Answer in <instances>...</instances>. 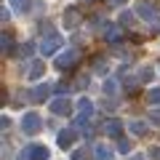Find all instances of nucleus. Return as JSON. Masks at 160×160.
Here are the masks:
<instances>
[{
	"mask_svg": "<svg viewBox=\"0 0 160 160\" xmlns=\"http://www.w3.org/2000/svg\"><path fill=\"white\" fill-rule=\"evenodd\" d=\"M59 46H62V38H59V35H48V38L40 40V53H43V56H51Z\"/></svg>",
	"mask_w": 160,
	"mask_h": 160,
	"instance_id": "20e7f679",
	"label": "nucleus"
},
{
	"mask_svg": "<svg viewBox=\"0 0 160 160\" xmlns=\"http://www.w3.org/2000/svg\"><path fill=\"white\" fill-rule=\"evenodd\" d=\"M131 147H133V144L128 142V139H118V149H120L123 155H128V152H131Z\"/></svg>",
	"mask_w": 160,
	"mask_h": 160,
	"instance_id": "dca6fc26",
	"label": "nucleus"
},
{
	"mask_svg": "<svg viewBox=\"0 0 160 160\" xmlns=\"http://www.w3.org/2000/svg\"><path fill=\"white\" fill-rule=\"evenodd\" d=\"M75 64H78V51H75V48L62 51V53H59V59H56V69H72Z\"/></svg>",
	"mask_w": 160,
	"mask_h": 160,
	"instance_id": "7ed1b4c3",
	"label": "nucleus"
},
{
	"mask_svg": "<svg viewBox=\"0 0 160 160\" xmlns=\"http://www.w3.org/2000/svg\"><path fill=\"white\" fill-rule=\"evenodd\" d=\"M27 155H29V160H48V147H43V144H29L27 147Z\"/></svg>",
	"mask_w": 160,
	"mask_h": 160,
	"instance_id": "0eeeda50",
	"label": "nucleus"
},
{
	"mask_svg": "<svg viewBox=\"0 0 160 160\" xmlns=\"http://www.w3.org/2000/svg\"><path fill=\"white\" fill-rule=\"evenodd\" d=\"M75 139H78V128H67V131H59V147H62V149L72 147Z\"/></svg>",
	"mask_w": 160,
	"mask_h": 160,
	"instance_id": "39448f33",
	"label": "nucleus"
},
{
	"mask_svg": "<svg viewBox=\"0 0 160 160\" xmlns=\"http://www.w3.org/2000/svg\"><path fill=\"white\" fill-rule=\"evenodd\" d=\"M112 3H123V0H112Z\"/></svg>",
	"mask_w": 160,
	"mask_h": 160,
	"instance_id": "a878e982",
	"label": "nucleus"
},
{
	"mask_svg": "<svg viewBox=\"0 0 160 160\" xmlns=\"http://www.w3.org/2000/svg\"><path fill=\"white\" fill-rule=\"evenodd\" d=\"M104 40H107V43H118L120 40V29L118 27H107L104 29Z\"/></svg>",
	"mask_w": 160,
	"mask_h": 160,
	"instance_id": "2eb2a0df",
	"label": "nucleus"
},
{
	"mask_svg": "<svg viewBox=\"0 0 160 160\" xmlns=\"http://www.w3.org/2000/svg\"><path fill=\"white\" fill-rule=\"evenodd\" d=\"M152 67H142V69H139V78H142V80H152Z\"/></svg>",
	"mask_w": 160,
	"mask_h": 160,
	"instance_id": "aec40b11",
	"label": "nucleus"
},
{
	"mask_svg": "<svg viewBox=\"0 0 160 160\" xmlns=\"http://www.w3.org/2000/svg\"><path fill=\"white\" fill-rule=\"evenodd\" d=\"M128 160H147V158H142V155H133V158H128Z\"/></svg>",
	"mask_w": 160,
	"mask_h": 160,
	"instance_id": "b1692460",
	"label": "nucleus"
},
{
	"mask_svg": "<svg viewBox=\"0 0 160 160\" xmlns=\"http://www.w3.org/2000/svg\"><path fill=\"white\" fill-rule=\"evenodd\" d=\"M88 158V149L86 147H83V149H75V152H72V160H86Z\"/></svg>",
	"mask_w": 160,
	"mask_h": 160,
	"instance_id": "412c9836",
	"label": "nucleus"
},
{
	"mask_svg": "<svg viewBox=\"0 0 160 160\" xmlns=\"http://www.w3.org/2000/svg\"><path fill=\"white\" fill-rule=\"evenodd\" d=\"M152 120H160V112H152Z\"/></svg>",
	"mask_w": 160,
	"mask_h": 160,
	"instance_id": "393cba45",
	"label": "nucleus"
},
{
	"mask_svg": "<svg viewBox=\"0 0 160 160\" xmlns=\"http://www.w3.org/2000/svg\"><path fill=\"white\" fill-rule=\"evenodd\" d=\"M40 128H43V120H40V115H38V112H27V115L22 118V131H24V133L35 136Z\"/></svg>",
	"mask_w": 160,
	"mask_h": 160,
	"instance_id": "f257e3e1",
	"label": "nucleus"
},
{
	"mask_svg": "<svg viewBox=\"0 0 160 160\" xmlns=\"http://www.w3.org/2000/svg\"><path fill=\"white\" fill-rule=\"evenodd\" d=\"M43 72H46V62H43V59H35L32 67H29V80H38Z\"/></svg>",
	"mask_w": 160,
	"mask_h": 160,
	"instance_id": "9d476101",
	"label": "nucleus"
},
{
	"mask_svg": "<svg viewBox=\"0 0 160 160\" xmlns=\"http://www.w3.org/2000/svg\"><path fill=\"white\" fill-rule=\"evenodd\" d=\"M104 131H107V136H112V139H120V133H123V126H120V120H118V118H112V120H107Z\"/></svg>",
	"mask_w": 160,
	"mask_h": 160,
	"instance_id": "6e6552de",
	"label": "nucleus"
},
{
	"mask_svg": "<svg viewBox=\"0 0 160 160\" xmlns=\"http://www.w3.org/2000/svg\"><path fill=\"white\" fill-rule=\"evenodd\" d=\"M80 19H78V11L75 8H69V11H64V27H75Z\"/></svg>",
	"mask_w": 160,
	"mask_h": 160,
	"instance_id": "4468645a",
	"label": "nucleus"
},
{
	"mask_svg": "<svg viewBox=\"0 0 160 160\" xmlns=\"http://www.w3.org/2000/svg\"><path fill=\"white\" fill-rule=\"evenodd\" d=\"M149 155H152V160H160V147H152V152H149Z\"/></svg>",
	"mask_w": 160,
	"mask_h": 160,
	"instance_id": "5701e85b",
	"label": "nucleus"
},
{
	"mask_svg": "<svg viewBox=\"0 0 160 160\" xmlns=\"http://www.w3.org/2000/svg\"><path fill=\"white\" fill-rule=\"evenodd\" d=\"M51 112H53V115H64V118H67V115L72 112L69 99H53V102H51Z\"/></svg>",
	"mask_w": 160,
	"mask_h": 160,
	"instance_id": "423d86ee",
	"label": "nucleus"
},
{
	"mask_svg": "<svg viewBox=\"0 0 160 160\" xmlns=\"http://www.w3.org/2000/svg\"><path fill=\"white\" fill-rule=\"evenodd\" d=\"M78 112L86 115V118H91V115H93V102H91L88 96H83V99L78 102Z\"/></svg>",
	"mask_w": 160,
	"mask_h": 160,
	"instance_id": "9b49d317",
	"label": "nucleus"
},
{
	"mask_svg": "<svg viewBox=\"0 0 160 160\" xmlns=\"http://www.w3.org/2000/svg\"><path fill=\"white\" fill-rule=\"evenodd\" d=\"M133 13H136L139 19H144V22H149V24H158L160 22L158 11H155L149 3H136V6H133Z\"/></svg>",
	"mask_w": 160,
	"mask_h": 160,
	"instance_id": "f03ea898",
	"label": "nucleus"
},
{
	"mask_svg": "<svg viewBox=\"0 0 160 160\" xmlns=\"http://www.w3.org/2000/svg\"><path fill=\"white\" fill-rule=\"evenodd\" d=\"M149 104L160 107V88H152V91H149Z\"/></svg>",
	"mask_w": 160,
	"mask_h": 160,
	"instance_id": "f3484780",
	"label": "nucleus"
},
{
	"mask_svg": "<svg viewBox=\"0 0 160 160\" xmlns=\"http://www.w3.org/2000/svg\"><path fill=\"white\" fill-rule=\"evenodd\" d=\"M115 80H107V83H104V93H115Z\"/></svg>",
	"mask_w": 160,
	"mask_h": 160,
	"instance_id": "4be33fe9",
	"label": "nucleus"
},
{
	"mask_svg": "<svg viewBox=\"0 0 160 160\" xmlns=\"http://www.w3.org/2000/svg\"><path fill=\"white\" fill-rule=\"evenodd\" d=\"M128 131H131L133 136H144V133L149 131V126L144 120H131V123H128Z\"/></svg>",
	"mask_w": 160,
	"mask_h": 160,
	"instance_id": "1a4fd4ad",
	"label": "nucleus"
},
{
	"mask_svg": "<svg viewBox=\"0 0 160 160\" xmlns=\"http://www.w3.org/2000/svg\"><path fill=\"white\" fill-rule=\"evenodd\" d=\"M8 3H11V8H13V11H19V13L27 8V0H8Z\"/></svg>",
	"mask_w": 160,
	"mask_h": 160,
	"instance_id": "a211bd4d",
	"label": "nucleus"
},
{
	"mask_svg": "<svg viewBox=\"0 0 160 160\" xmlns=\"http://www.w3.org/2000/svg\"><path fill=\"white\" fill-rule=\"evenodd\" d=\"M48 93H51V86H35L32 99L35 102H43V99H48Z\"/></svg>",
	"mask_w": 160,
	"mask_h": 160,
	"instance_id": "f8f14e48",
	"label": "nucleus"
},
{
	"mask_svg": "<svg viewBox=\"0 0 160 160\" xmlns=\"http://www.w3.org/2000/svg\"><path fill=\"white\" fill-rule=\"evenodd\" d=\"M96 158L99 160H112V147H107V144H96Z\"/></svg>",
	"mask_w": 160,
	"mask_h": 160,
	"instance_id": "ddd939ff",
	"label": "nucleus"
},
{
	"mask_svg": "<svg viewBox=\"0 0 160 160\" xmlns=\"http://www.w3.org/2000/svg\"><path fill=\"white\" fill-rule=\"evenodd\" d=\"M0 46H3V51L13 53V43H11V38H8V35H3V40H0Z\"/></svg>",
	"mask_w": 160,
	"mask_h": 160,
	"instance_id": "6ab92c4d",
	"label": "nucleus"
}]
</instances>
